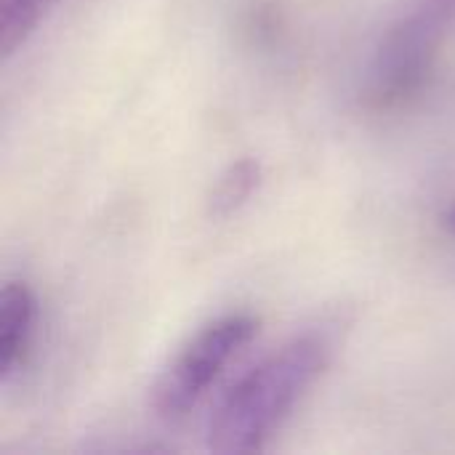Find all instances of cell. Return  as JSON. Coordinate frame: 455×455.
I'll return each instance as SVG.
<instances>
[{
  "label": "cell",
  "mask_w": 455,
  "mask_h": 455,
  "mask_svg": "<svg viewBox=\"0 0 455 455\" xmlns=\"http://www.w3.org/2000/svg\"><path fill=\"white\" fill-rule=\"evenodd\" d=\"M336 328L333 323L309 325L245 371L208 421V448L216 453L261 451L328 373L339 352Z\"/></svg>",
  "instance_id": "obj_1"
},
{
  "label": "cell",
  "mask_w": 455,
  "mask_h": 455,
  "mask_svg": "<svg viewBox=\"0 0 455 455\" xmlns=\"http://www.w3.org/2000/svg\"><path fill=\"white\" fill-rule=\"evenodd\" d=\"M448 32L411 5L381 35L363 77V104L376 115L411 107L429 88Z\"/></svg>",
  "instance_id": "obj_2"
},
{
  "label": "cell",
  "mask_w": 455,
  "mask_h": 455,
  "mask_svg": "<svg viewBox=\"0 0 455 455\" xmlns=\"http://www.w3.org/2000/svg\"><path fill=\"white\" fill-rule=\"evenodd\" d=\"M256 333L259 317L251 312H227L208 320L160 371L152 387L155 416L168 424L184 421Z\"/></svg>",
  "instance_id": "obj_3"
},
{
  "label": "cell",
  "mask_w": 455,
  "mask_h": 455,
  "mask_svg": "<svg viewBox=\"0 0 455 455\" xmlns=\"http://www.w3.org/2000/svg\"><path fill=\"white\" fill-rule=\"evenodd\" d=\"M40 304L24 280H8L0 293V387H11L29 365Z\"/></svg>",
  "instance_id": "obj_4"
},
{
  "label": "cell",
  "mask_w": 455,
  "mask_h": 455,
  "mask_svg": "<svg viewBox=\"0 0 455 455\" xmlns=\"http://www.w3.org/2000/svg\"><path fill=\"white\" fill-rule=\"evenodd\" d=\"M264 181V165L256 157H240L232 160L211 184V192L205 197L208 216L216 221H227L237 216L259 192Z\"/></svg>",
  "instance_id": "obj_5"
},
{
  "label": "cell",
  "mask_w": 455,
  "mask_h": 455,
  "mask_svg": "<svg viewBox=\"0 0 455 455\" xmlns=\"http://www.w3.org/2000/svg\"><path fill=\"white\" fill-rule=\"evenodd\" d=\"M56 0H0V56L19 53L45 21Z\"/></svg>",
  "instance_id": "obj_6"
},
{
  "label": "cell",
  "mask_w": 455,
  "mask_h": 455,
  "mask_svg": "<svg viewBox=\"0 0 455 455\" xmlns=\"http://www.w3.org/2000/svg\"><path fill=\"white\" fill-rule=\"evenodd\" d=\"M416 8H421L435 24H440L448 35L455 32V0H413Z\"/></svg>",
  "instance_id": "obj_7"
},
{
  "label": "cell",
  "mask_w": 455,
  "mask_h": 455,
  "mask_svg": "<svg viewBox=\"0 0 455 455\" xmlns=\"http://www.w3.org/2000/svg\"><path fill=\"white\" fill-rule=\"evenodd\" d=\"M437 227H440V232H443L445 237L455 240V197L451 203L443 205V211H440V216H437Z\"/></svg>",
  "instance_id": "obj_8"
}]
</instances>
